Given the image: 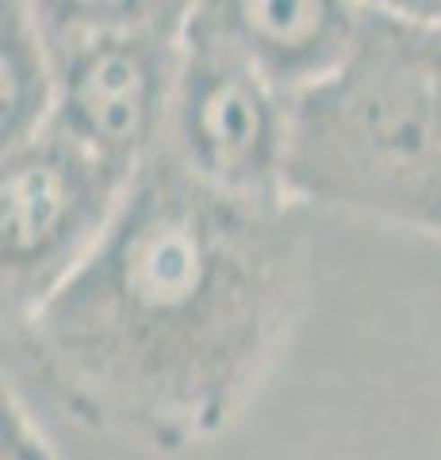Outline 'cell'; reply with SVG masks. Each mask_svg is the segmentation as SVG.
Returning a JSON list of instances; mask_svg holds the SVG:
<instances>
[{
  "label": "cell",
  "mask_w": 441,
  "mask_h": 460,
  "mask_svg": "<svg viewBox=\"0 0 441 460\" xmlns=\"http://www.w3.org/2000/svg\"><path fill=\"white\" fill-rule=\"evenodd\" d=\"M304 211L223 196L158 150L89 261L8 338L93 426L207 441L246 411L304 311Z\"/></svg>",
  "instance_id": "6da1fadb"
},
{
  "label": "cell",
  "mask_w": 441,
  "mask_h": 460,
  "mask_svg": "<svg viewBox=\"0 0 441 460\" xmlns=\"http://www.w3.org/2000/svg\"><path fill=\"white\" fill-rule=\"evenodd\" d=\"M288 199L441 238V23L368 8L353 50L292 93Z\"/></svg>",
  "instance_id": "7a4b0ae2"
},
{
  "label": "cell",
  "mask_w": 441,
  "mask_h": 460,
  "mask_svg": "<svg viewBox=\"0 0 441 460\" xmlns=\"http://www.w3.org/2000/svg\"><path fill=\"white\" fill-rule=\"evenodd\" d=\"M131 172L104 162L58 127L4 146L0 157V269L4 330L39 311L101 246L131 189Z\"/></svg>",
  "instance_id": "3957f363"
},
{
  "label": "cell",
  "mask_w": 441,
  "mask_h": 460,
  "mask_svg": "<svg viewBox=\"0 0 441 460\" xmlns=\"http://www.w3.org/2000/svg\"><path fill=\"white\" fill-rule=\"evenodd\" d=\"M292 93L200 27H184L162 154L207 189L253 204L288 199Z\"/></svg>",
  "instance_id": "277c9868"
},
{
  "label": "cell",
  "mask_w": 441,
  "mask_h": 460,
  "mask_svg": "<svg viewBox=\"0 0 441 460\" xmlns=\"http://www.w3.org/2000/svg\"><path fill=\"white\" fill-rule=\"evenodd\" d=\"M181 42L184 35L169 31H93L50 39L54 115L47 127H58L135 177L165 142Z\"/></svg>",
  "instance_id": "5b68a950"
},
{
  "label": "cell",
  "mask_w": 441,
  "mask_h": 460,
  "mask_svg": "<svg viewBox=\"0 0 441 460\" xmlns=\"http://www.w3.org/2000/svg\"><path fill=\"white\" fill-rule=\"evenodd\" d=\"M365 16V0H196L189 23L250 58L284 93H300L353 50Z\"/></svg>",
  "instance_id": "8992f818"
},
{
  "label": "cell",
  "mask_w": 441,
  "mask_h": 460,
  "mask_svg": "<svg viewBox=\"0 0 441 460\" xmlns=\"http://www.w3.org/2000/svg\"><path fill=\"white\" fill-rule=\"evenodd\" d=\"M54 115V47L23 0H0V138L39 135Z\"/></svg>",
  "instance_id": "52a82bcc"
},
{
  "label": "cell",
  "mask_w": 441,
  "mask_h": 460,
  "mask_svg": "<svg viewBox=\"0 0 441 460\" xmlns=\"http://www.w3.org/2000/svg\"><path fill=\"white\" fill-rule=\"evenodd\" d=\"M50 39L93 31L184 35L196 0H23Z\"/></svg>",
  "instance_id": "ba28073f"
},
{
  "label": "cell",
  "mask_w": 441,
  "mask_h": 460,
  "mask_svg": "<svg viewBox=\"0 0 441 460\" xmlns=\"http://www.w3.org/2000/svg\"><path fill=\"white\" fill-rule=\"evenodd\" d=\"M4 453L0 460H54V445L35 422L20 387H4V429H0Z\"/></svg>",
  "instance_id": "9c48e42d"
},
{
  "label": "cell",
  "mask_w": 441,
  "mask_h": 460,
  "mask_svg": "<svg viewBox=\"0 0 441 460\" xmlns=\"http://www.w3.org/2000/svg\"><path fill=\"white\" fill-rule=\"evenodd\" d=\"M365 4L376 12H392V16L441 23V0H365Z\"/></svg>",
  "instance_id": "30bf717a"
}]
</instances>
